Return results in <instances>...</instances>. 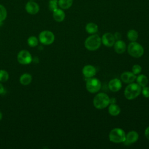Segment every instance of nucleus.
I'll list each match as a JSON object with an SVG mask.
<instances>
[{
	"label": "nucleus",
	"mask_w": 149,
	"mask_h": 149,
	"mask_svg": "<svg viewBox=\"0 0 149 149\" xmlns=\"http://www.w3.org/2000/svg\"><path fill=\"white\" fill-rule=\"evenodd\" d=\"M58 0H49V9L51 11L54 12L55 9H56L58 8Z\"/></svg>",
	"instance_id": "obj_26"
},
{
	"label": "nucleus",
	"mask_w": 149,
	"mask_h": 149,
	"mask_svg": "<svg viewBox=\"0 0 149 149\" xmlns=\"http://www.w3.org/2000/svg\"><path fill=\"white\" fill-rule=\"evenodd\" d=\"M109 104V97L104 93L97 94L94 98L93 105L98 109H102L108 106Z\"/></svg>",
	"instance_id": "obj_3"
},
{
	"label": "nucleus",
	"mask_w": 149,
	"mask_h": 149,
	"mask_svg": "<svg viewBox=\"0 0 149 149\" xmlns=\"http://www.w3.org/2000/svg\"><path fill=\"white\" fill-rule=\"evenodd\" d=\"M136 81L137 82V84L142 87L146 86L148 82L147 77L144 74H140L137 77H136Z\"/></svg>",
	"instance_id": "obj_20"
},
{
	"label": "nucleus",
	"mask_w": 149,
	"mask_h": 149,
	"mask_svg": "<svg viewBox=\"0 0 149 149\" xmlns=\"http://www.w3.org/2000/svg\"><path fill=\"white\" fill-rule=\"evenodd\" d=\"M25 8L27 12L31 15H35L37 13L40 9L38 5L33 1L28 2L26 5Z\"/></svg>",
	"instance_id": "obj_11"
},
{
	"label": "nucleus",
	"mask_w": 149,
	"mask_h": 149,
	"mask_svg": "<svg viewBox=\"0 0 149 149\" xmlns=\"http://www.w3.org/2000/svg\"><path fill=\"white\" fill-rule=\"evenodd\" d=\"M114 37H115V40H120V38H121V34H120V33H119V32H116V33H115V34H114Z\"/></svg>",
	"instance_id": "obj_29"
},
{
	"label": "nucleus",
	"mask_w": 149,
	"mask_h": 149,
	"mask_svg": "<svg viewBox=\"0 0 149 149\" xmlns=\"http://www.w3.org/2000/svg\"><path fill=\"white\" fill-rule=\"evenodd\" d=\"M38 38L41 44L48 45L54 42L55 40V36L51 31L44 30L40 33Z\"/></svg>",
	"instance_id": "obj_7"
},
{
	"label": "nucleus",
	"mask_w": 149,
	"mask_h": 149,
	"mask_svg": "<svg viewBox=\"0 0 149 149\" xmlns=\"http://www.w3.org/2000/svg\"><path fill=\"white\" fill-rule=\"evenodd\" d=\"M138 36H139V34L137 31L133 29L129 30L127 33V39L131 42L136 41L138 38Z\"/></svg>",
	"instance_id": "obj_22"
},
{
	"label": "nucleus",
	"mask_w": 149,
	"mask_h": 149,
	"mask_svg": "<svg viewBox=\"0 0 149 149\" xmlns=\"http://www.w3.org/2000/svg\"><path fill=\"white\" fill-rule=\"evenodd\" d=\"M144 134H145V136L146 137V138L148 140H149V126L146 129L145 132H144Z\"/></svg>",
	"instance_id": "obj_30"
},
{
	"label": "nucleus",
	"mask_w": 149,
	"mask_h": 149,
	"mask_svg": "<svg viewBox=\"0 0 149 149\" xmlns=\"http://www.w3.org/2000/svg\"><path fill=\"white\" fill-rule=\"evenodd\" d=\"M141 92V87L137 83H131L126 86L124 94L126 99L131 100L137 97Z\"/></svg>",
	"instance_id": "obj_1"
},
{
	"label": "nucleus",
	"mask_w": 149,
	"mask_h": 149,
	"mask_svg": "<svg viewBox=\"0 0 149 149\" xmlns=\"http://www.w3.org/2000/svg\"><path fill=\"white\" fill-rule=\"evenodd\" d=\"M30 1H33V0H30Z\"/></svg>",
	"instance_id": "obj_34"
},
{
	"label": "nucleus",
	"mask_w": 149,
	"mask_h": 149,
	"mask_svg": "<svg viewBox=\"0 0 149 149\" xmlns=\"http://www.w3.org/2000/svg\"><path fill=\"white\" fill-rule=\"evenodd\" d=\"M53 17L55 21L61 22L64 20L65 13L62 9L57 8L53 12Z\"/></svg>",
	"instance_id": "obj_16"
},
{
	"label": "nucleus",
	"mask_w": 149,
	"mask_h": 149,
	"mask_svg": "<svg viewBox=\"0 0 149 149\" xmlns=\"http://www.w3.org/2000/svg\"><path fill=\"white\" fill-rule=\"evenodd\" d=\"M82 72L86 77L90 78L93 77L95 74L96 69L94 66L90 65H87L84 66Z\"/></svg>",
	"instance_id": "obj_14"
},
{
	"label": "nucleus",
	"mask_w": 149,
	"mask_h": 149,
	"mask_svg": "<svg viewBox=\"0 0 149 149\" xmlns=\"http://www.w3.org/2000/svg\"><path fill=\"white\" fill-rule=\"evenodd\" d=\"M141 91L144 97L149 98V87H147V86L143 87V88L141 89Z\"/></svg>",
	"instance_id": "obj_28"
},
{
	"label": "nucleus",
	"mask_w": 149,
	"mask_h": 149,
	"mask_svg": "<svg viewBox=\"0 0 149 149\" xmlns=\"http://www.w3.org/2000/svg\"><path fill=\"white\" fill-rule=\"evenodd\" d=\"M108 112L112 116H117L120 112V107L115 104H111L108 108Z\"/></svg>",
	"instance_id": "obj_18"
},
{
	"label": "nucleus",
	"mask_w": 149,
	"mask_h": 149,
	"mask_svg": "<svg viewBox=\"0 0 149 149\" xmlns=\"http://www.w3.org/2000/svg\"><path fill=\"white\" fill-rule=\"evenodd\" d=\"M120 79L122 81L125 83H131L135 80L136 79V76L133 72H125L122 73Z\"/></svg>",
	"instance_id": "obj_13"
},
{
	"label": "nucleus",
	"mask_w": 149,
	"mask_h": 149,
	"mask_svg": "<svg viewBox=\"0 0 149 149\" xmlns=\"http://www.w3.org/2000/svg\"><path fill=\"white\" fill-rule=\"evenodd\" d=\"M9 74L5 70H0V82H5L9 79Z\"/></svg>",
	"instance_id": "obj_24"
},
{
	"label": "nucleus",
	"mask_w": 149,
	"mask_h": 149,
	"mask_svg": "<svg viewBox=\"0 0 149 149\" xmlns=\"http://www.w3.org/2000/svg\"><path fill=\"white\" fill-rule=\"evenodd\" d=\"M20 83L23 86H27L30 84L32 81V76L30 74L25 73L21 75L19 79Z\"/></svg>",
	"instance_id": "obj_17"
},
{
	"label": "nucleus",
	"mask_w": 149,
	"mask_h": 149,
	"mask_svg": "<svg viewBox=\"0 0 149 149\" xmlns=\"http://www.w3.org/2000/svg\"><path fill=\"white\" fill-rule=\"evenodd\" d=\"M139 139V134L137 132L132 130L126 134L125 140L123 141L125 145H130L136 142Z\"/></svg>",
	"instance_id": "obj_10"
},
{
	"label": "nucleus",
	"mask_w": 149,
	"mask_h": 149,
	"mask_svg": "<svg viewBox=\"0 0 149 149\" xmlns=\"http://www.w3.org/2000/svg\"><path fill=\"white\" fill-rule=\"evenodd\" d=\"M17 59L22 65H28L32 62V56L27 50L23 49L18 53Z\"/></svg>",
	"instance_id": "obj_8"
},
{
	"label": "nucleus",
	"mask_w": 149,
	"mask_h": 149,
	"mask_svg": "<svg viewBox=\"0 0 149 149\" xmlns=\"http://www.w3.org/2000/svg\"><path fill=\"white\" fill-rule=\"evenodd\" d=\"M116 99L115 98H109V104H115L116 102Z\"/></svg>",
	"instance_id": "obj_32"
},
{
	"label": "nucleus",
	"mask_w": 149,
	"mask_h": 149,
	"mask_svg": "<svg viewBox=\"0 0 149 149\" xmlns=\"http://www.w3.org/2000/svg\"><path fill=\"white\" fill-rule=\"evenodd\" d=\"M109 140L115 143H122L125 140L126 134L124 130L120 128H114L109 133Z\"/></svg>",
	"instance_id": "obj_4"
},
{
	"label": "nucleus",
	"mask_w": 149,
	"mask_h": 149,
	"mask_svg": "<svg viewBox=\"0 0 149 149\" xmlns=\"http://www.w3.org/2000/svg\"><path fill=\"white\" fill-rule=\"evenodd\" d=\"M141 67L139 65H134L132 67V72L135 74H138L141 72Z\"/></svg>",
	"instance_id": "obj_27"
},
{
	"label": "nucleus",
	"mask_w": 149,
	"mask_h": 149,
	"mask_svg": "<svg viewBox=\"0 0 149 149\" xmlns=\"http://www.w3.org/2000/svg\"><path fill=\"white\" fill-rule=\"evenodd\" d=\"M4 92H5V88H4L3 86L0 82V94H3Z\"/></svg>",
	"instance_id": "obj_31"
},
{
	"label": "nucleus",
	"mask_w": 149,
	"mask_h": 149,
	"mask_svg": "<svg viewBox=\"0 0 149 149\" xmlns=\"http://www.w3.org/2000/svg\"><path fill=\"white\" fill-rule=\"evenodd\" d=\"M114 49L116 53L118 54H122L123 53L126 48V45L125 42L120 40H118L115 41L114 44Z\"/></svg>",
	"instance_id": "obj_15"
},
{
	"label": "nucleus",
	"mask_w": 149,
	"mask_h": 149,
	"mask_svg": "<svg viewBox=\"0 0 149 149\" xmlns=\"http://www.w3.org/2000/svg\"><path fill=\"white\" fill-rule=\"evenodd\" d=\"M101 44V39L97 34H93L86 38L84 46L89 51H95L98 49Z\"/></svg>",
	"instance_id": "obj_2"
},
{
	"label": "nucleus",
	"mask_w": 149,
	"mask_h": 149,
	"mask_svg": "<svg viewBox=\"0 0 149 149\" xmlns=\"http://www.w3.org/2000/svg\"><path fill=\"white\" fill-rule=\"evenodd\" d=\"M27 44L30 47H35L38 44V40L36 36H30L27 39Z\"/></svg>",
	"instance_id": "obj_23"
},
{
	"label": "nucleus",
	"mask_w": 149,
	"mask_h": 149,
	"mask_svg": "<svg viewBox=\"0 0 149 149\" xmlns=\"http://www.w3.org/2000/svg\"><path fill=\"white\" fill-rule=\"evenodd\" d=\"M2 114L1 112H0V120L2 119Z\"/></svg>",
	"instance_id": "obj_33"
},
{
	"label": "nucleus",
	"mask_w": 149,
	"mask_h": 149,
	"mask_svg": "<svg viewBox=\"0 0 149 149\" xmlns=\"http://www.w3.org/2000/svg\"><path fill=\"white\" fill-rule=\"evenodd\" d=\"M101 42L105 46L107 47H112L115 42L114 35L111 33H106L104 34L101 38Z\"/></svg>",
	"instance_id": "obj_9"
},
{
	"label": "nucleus",
	"mask_w": 149,
	"mask_h": 149,
	"mask_svg": "<svg viewBox=\"0 0 149 149\" xmlns=\"http://www.w3.org/2000/svg\"><path fill=\"white\" fill-rule=\"evenodd\" d=\"M101 86V82L98 79L93 77L87 78L86 87L88 92L91 93H97L100 90Z\"/></svg>",
	"instance_id": "obj_6"
},
{
	"label": "nucleus",
	"mask_w": 149,
	"mask_h": 149,
	"mask_svg": "<svg viewBox=\"0 0 149 149\" xmlns=\"http://www.w3.org/2000/svg\"><path fill=\"white\" fill-rule=\"evenodd\" d=\"M7 16V11L6 8L2 5H0V22L5 20Z\"/></svg>",
	"instance_id": "obj_25"
},
{
	"label": "nucleus",
	"mask_w": 149,
	"mask_h": 149,
	"mask_svg": "<svg viewBox=\"0 0 149 149\" xmlns=\"http://www.w3.org/2000/svg\"><path fill=\"white\" fill-rule=\"evenodd\" d=\"M108 87L111 91L113 92H117L122 88V83L118 79H113L111 80L108 83Z\"/></svg>",
	"instance_id": "obj_12"
},
{
	"label": "nucleus",
	"mask_w": 149,
	"mask_h": 149,
	"mask_svg": "<svg viewBox=\"0 0 149 149\" xmlns=\"http://www.w3.org/2000/svg\"><path fill=\"white\" fill-rule=\"evenodd\" d=\"M85 29H86V31L88 33L91 34H95V33H97L98 31V26L95 23L90 22V23H88L86 24Z\"/></svg>",
	"instance_id": "obj_19"
},
{
	"label": "nucleus",
	"mask_w": 149,
	"mask_h": 149,
	"mask_svg": "<svg viewBox=\"0 0 149 149\" xmlns=\"http://www.w3.org/2000/svg\"><path fill=\"white\" fill-rule=\"evenodd\" d=\"M58 4L63 9H69L73 4V0H58Z\"/></svg>",
	"instance_id": "obj_21"
},
{
	"label": "nucleus",
	"mask_w": 149,
	"mask_h": 149,
	"mask_svg": "<svg viewBox=\"0 0 149 149\" xmlns=\"http://www.w3.org/2000/svg\"><path fill=\"white\" fill-rule=\"evenodd\" d=\"M129 54L134 58H140L144 54V48L140 44L136 41L131 42L127 47Z\"/></svg>",
	"instance_id": "obj_5"
}]
</instances>
